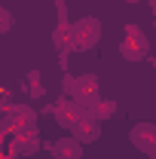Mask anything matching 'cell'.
Segmentation results:
<instances>
[{
	"instance_id": "6da1fadb",
	"label": "cell",
	"mask_w": 156,
	"mask_h": 159,
	"mask_svg": "<svg viewBox=\"0 0 156 159\" xmlns=\"http://www.w3.org/2000/svg\"><path fill=\"white\" fill-rule=\"evenodd\" d=\"M98 40H101V21L86 16V19L71 21V31H67V49L74 52H89L95 49Z\"/></svg>"
},
{
	"instance_id": "7a4b0ae2",
	"label": "cell",
	"mask_w": 156,
	"mask_h": 159,
	"mask_svg": "<svg viewBox=\"0 0 156 159\" xmlns=\"http://www.w3.org/2000/svg\"><path fill=\"white\" fill-rule=\"evenodd\" d=\"M64 95H71V98L89 113L98 104V98H101V89H98V80L92 77V74H83V77H71L64 83Z\"/></svg>"
},
{
	"instance_id": "3957f363",
	"label": "cell",
	"mask_w": 156,
	"mask_h": 159,
	"mask_svg": "<svg viewBox=\"0 0 156 159\" xmlns=\"http://www.w3.org/2000/svg\"><path fill=\"white\" fill-rule=\"evenodd\" d=\"M3 125L9 129V135L37 132V110L28 107V104H9L6 107V116H3Z\"/></svg>"
},
{
	"instance_id": "277c9868",
	"label": "cell",
	"mask_w": 156,
	"mask_h": 159,
	"mask_svg": "<svg viewBox=\"0 0 156 159\" xmlns=\"http://www.w3.org/2000/svg\"><path fill=\"white\" fill-rule=\"evenodd\" d=\"M119 52H122V58H129V61L147 58V52H150L147 34H144L138 25H129V28L122 31V40H119Z\"/></svg>"
},
{
	"instance_id": "5b68a950",
	"label": "cell",
	"mask_w": 156,
	"mask_h": 159,
	"mask_svg": "<svg viewBox=\"0 0 156 159\" xmlns=\"http://www.w3.org/2000/svg\"><path fill=\"white\" fill-rule=\"evenodd\" d=\"M83 113H86V110H83L71 95H61V98L52 104V119L58 122L61 129H71V132H74V125L83 119Z\"/></svg>"
},
{
	"instance_id": "8992f818",
	"label": "cell",
	"mask_w": 156,
	"mask_h": 159,
	"mask_svg": "<svg viewBox=\"0 0 156 159\" xmlns=\"http://www.w3.org/2000/svg\"><path fill=\"white\" fill-rule=\"evenodd\" d=\"M129 141L135 144L141 153H147V156H156V125H153V122H138V125H132V132H129Z\"/></svg>"
},
{
	"instance_id": "52a82bcc",
	"label": "cell",
	"mask_w": 156,
	"mask_h": 159,
	"mask_svg": "<svg viewBox=\"0 0 156 159\" xmlns=\"http://www.w3.org/2000/svg\"><path fill=\"white\" fill-rule=\"evenodd\" d=\"M83 147L86 144H80L74 135H64V138H55L49 144V153L55 159H83Z\"/></svg>"
},
{
	"instance_id": "ba28073f",
	"label": "cell",
	"mask_w": 156,
	"mask_h": 159,
	"mask_svg": "<svg viewBox=\"0 0 156 159\" xmlns=\"http://www.w3.org/2000/svg\"><path fill=\"white\" fill-rule=\"evenodd\" d=\"M71 135H74L80 144H92V141L101 138V119L89 116V113H83V119L74 125V132H71Z\"/></svg>"
},
{
	"instance_id": "9c48e42d",
	"label": "cell",
	"mask_w": 156,
	"mask_h": 159,
	"mask_svg": "<svg viewBox=\"0 0 156 159\" xmlns=\"http://www.w3.org/2000/svg\"><path fill=\"white\" fill-rule=\"evenodd\" d=\"M9 147H12L19 156H31V153H40L43 138H40L37 132H28V135H12V138H9Z\"/></svg>"
},
{
	"instance_id": "30bf717a",
	"label": "cell",
	"mask_w": 156,
	"mask_h": 159,
	"mask_svg": "<svg viewBox=\"0 0 156 159\" xmlns=\"http://www.w3.org/2000/svg\"><path fill=\"white\" fill-rule=\"evenodd\" d=\"M113 113H117V104H113V101H107V98H98V104L89 110V116L101 119V122H104V119H110Z\"/></svg>"
},
{
	"instance_id": "8fae6325",
	"label": "cell",
	"mask_w": 156,
	"mask_h": 159,
	"mask_svg": "<svg viewBox=\"0 0 156 159\" xmlns=\"http://www.w3.org/2000/svg\"><path fill=\"white\" fill-rule=\"evenodd\" d=\"M12 12L6 9V6H0V34H6V31H12Z\"/></svg>"
},
{
	"instance_id": "7c38bea8",
	"label": "cell",
	"mask_w": 156,
	"mask_h": 159,
	"mask_svg": "<svg viewBox=\"0 0 156 159\" xmlns=\"http://www.w3.org/2000/svg\"><path fill=\"white\" fill-rule=\"evenodd\" d=\"M126 3H144V0H126Z\"/></svg>"
}]
</instances>
